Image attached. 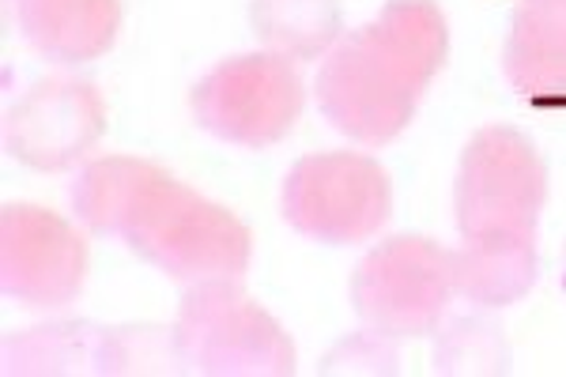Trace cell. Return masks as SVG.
Here are the masks:
<instances>
[{
  "instance_id": "6da1fadb",
  "label": "cell",
  "mask_w": 566,
  "mask_h": 377,
  "mask_svg": "<svg viewBox=\"0 0 566 377\" xmlns=\"http://www.w3.org/2000/svg\"><path fill=\"white\" fill-rule=\"evenodd\" d=\"M72 208L87 231L125 238L136 256L178 283L242 280L250 269V227L151 159H91L72 189Z\"/></svg>"
},
{
  "instance_id": "7a4b0ae2",
  "label": "cell",
  "mask_w": 566,
  "mask_h": 377,
  "mask_svg": "<svg viewBox=\"0 0 566 377\" xmlns=\"http://www.w3.org/2000/svg\"><path fill=\"white\" fill-rule=\"evenodd\" d=\"M450 61V23L434 0H389L325 53L314 95L325 122L363 147H386L416 122Z\"/></svg>"
},
{
  "instance_id": "3957f363",
  "label": "cell",
  "mask_w": 566,
  "mask_h": 377,
  "mask_svg": "<svg viewBox=\"0 0 566 377\" xmlns=\"http://www.w3.org/2000/svg\"><path fill=\"white\" fill-rule=\"evenodd\" d=\"M175 344L181 370L208 377H287L298 355L283 325L239 280L189 283Z\"/></svg>"
},
{
  "instance_id": "277c9868",
  "label": "cell",
  "mask_w": 566,
  "mask_h": 377,
  "mask_svg": "<svg viewBox=\"0 0 566 377\" xmlns=\"http://www.w3.org/2000/svg\"><path fill=\"white\" fill-rule=\"evenodd\" d=\"M547 205V163L522 128L488 125L469 136L453 181L461 238H536Z\"/></svg>"
},
{
  "instance_id": "5b68a950",
  "label": "cell",
  "mask_w": 566,
  "mask_h": 377,
  "mask_svg": "<svg viewBox=\"0 0 566 377\" xmlns=\"http://www.w3.org/2000/svg\"><path fill=\"white\" fill-rule=\"evenodd\" d=\"M352 306L367 328L392 339H419L442 328L458 299L453 250L423 234L378 242L352 272Z\"/></svg>"
},
{
  "instance_id": "8992f818",
  "label": "cell",
  "mask_w": 566,
  "mask_h": 377,
  "mask_svg": "<svg viewBox=\"0 0 566 377\" xmlns=\"http://www.w3.org/2000/svg\"><path fill=\"white\" fill-rule=\"evenodd\" d=\"M280 208L291 231L310 242L359 245L386 231L392 181L374 155L317 151L287 170Z\"/></svg>"
},
{
  "instance_id": "52a82bcc",
  "label": "cell",
  "mask_w": 566,
  "mask_h": 377,
  "mask_svg": "<svg viewBox=\"0 0 566 377\" xmlns=\"http://www.w3.org/2000/svg\"><path fill=\"white\" fill-rule=\"evenodd\" d=\"M189 106L205 133L261 151L295 133L303 122L306 87L295 61L258 50L219 61L189 91Z\"/></svg>"
},
{
  "instance_id": "ba28073f",
  "label": "cell",
  "mask_w": 566,
  "mask_h": 377,
  "mask_svg": "<svg viewBox=\"0 0 566 377\" xmlns=\"http://www.w3.org/2000/svg\"><path fill=\"white\" fill-rule=\"evenodd\" d=\"M91 269L87 238L42 205L0 211V283L27 310H65L84 291Z\"/></svg>"
},
{
  "instance_id": "9c48e42d",
  "label": "cell",
  "mask_w": 566,
  "mask_h": 377,
  "mask_svg": "<svg viewBox=\"0 0 566 377\" xmlns=\"http://www.w3.org/2000/svg\"><path fill=\"white\" fill-rule=\"evenodd\" d=\"M109 109L103 91L87 80H39L4 117V147L15 163L42 174H61L91 159L106 136Z\"/></svg>"
},
{
  "instance_id": "30bf717a",
  "label": "cell",
  "mask_w": 566,
  "mask_h": 377,
  "mask_svg": "<svg viewBox=\"0 0 566 377\" xmlns=\"http://www.w3.org/2000/svg\"><path fill=\"white\" fill-rule=\"evenodd\" d=\"M23 39L57 64H87L114 50L122 0H12Z\"/></svg>"
},
{
  "instance_id": "8fae6325",
  "label": "cell",
  "mask_w": 566,
  "mask_h": 377,
  "mask_svg": "<svg viewBox=\"0 0 566 377\" xmlns=\"http://www.w3.org/2000/svg\"><path fill=\"white\" fill-rule=\"evenodd\" d=\"M502 72L525 95H566V0H517Z\"/></svg>"
},
{
  "instance_id": "7c38bea8",
  "label": "cell",
  "mask_w": 566,
  "mask_h": 377,
  "mask_svg": "<svg viewBox=\"0 0 566 377\" xmlns=\"http://www.w3.org/2000/svg\"><path fill=\"white\" fill-rule=\"evenodd\" d=\"M453 275L461 299L483 310L514 306L541 275L536 238H464L461 250H453Z\"/></svg>"
},
{
  "instance_id": "4fadbf2b",
  "label": "cell",
  "mask_w": 566,
  "mask_h": 377,
  "mask_svg": "<svg viewBox=\"0 0 566 377\" xmlns=\"http://www.w3.org/2000/svg\"><path fill=\"white\" fill-rule=\"evenodd\" d=\"M261 50L287 61H317L344 39L340 0H250Z\"/></svg>"
},
{
  "instance_id": "5bb4252c",
  "label": "cell",
  "mask_w": 566,
  "mask_h": 377,
  "mask_svg": "<svg viewBox=\"0 0 566 377\" xmlns=\"http://www.w3.org/2000/svg\"><path fill=\"white\" fill-rule=\"evenodd\" d=\"M8 363H20L27 374H109V328L95 333L87 325H50L20 339V355L8 352Z\"/></svg>"
},
{
  "instance_id": "9a60e30c",
  "label": "cell",
  "mask_w": 566,
  "mask_h": 377,
  "mask_svg": "<svg viewBox=\"0 0 566 377\" xmlns=\"http://www.w3.org/2000/svg\"><path fill=\"white\" fill-rule=\"evenodd\" d=\"M510 344L499 325L483 317H461L438 333L434 374H506Z\"/></svg>"
},
{
  "instance_id": "2e32d148",
  "label": "cell",
  "mask_w": 566,
  "mask_h": 377,
  "mask_svg": "<svg viewBox=\"0 0 566 377\" xmlns=\"http://www.w3.org/2000/svg\"><path fill=\"white\" fill-rule=\"evenodd\" d=\"M400 358L392 347V336H381L367 328V333H355L333 347L322 358V374H397Z\"/></svg>"
},
{
  "instance_id": "e0dca14e",
  "label": "cell",
  "mask_w": 566,
  "mask_h": 377,
  "mask_svg": "<svg viewBox=\"0 0 566 377\" xmlns=\"http://www.w3.org/2000/svg\"><path fill=\"white\" fill-rule=\"evenodd\" d=\"M533 106L536 109H566V95H536Z\"/></svg>"
},
{
  "instance_id": "ac0fdd59",
  "label": "cell",
  "mask_w": 566,
  "mask_h": 377,
  "mask_svg": "<svg viewBox=\"0 0 566 377\" xmlns=\"http://www.w3.org/2000/svg\"><path fill=\"white\" fill-rule=\"evenodd\" d=\"M563 287H566V245H563Z\"/></svg>"
}]
</instances>
